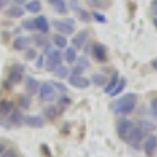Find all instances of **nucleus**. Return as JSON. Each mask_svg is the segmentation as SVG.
I'll return each instance as SVG.
<instances>
[{
	"label": "nucleus",
	"mask_w": 157,
	"mask_h": 157,
	"mask_svg": "<svg viewBox=\"0 0 157 157\" xmlns=\"http://www.w3.org/2000/svg\"><path fill=\"white\" fill-rule=\"evenodd\" d=\"M135 105H137V94L129 93L113 104V112L118 115H129L135 110Z\"/></svg>",
	"instance_id": "1"
},
{
	"label": "nucleus",
	"mask_w": 157,
	"mask_h": 157,
	"mask_svg": "<svg viewBox=\"0 0 157 157\" xmlns=\"http://www.w3.org/2000/svg\"><path fill=\"white\" fill-rule=\"evenodd\" d=\"M145 135H146V132L140 126H132V129L129 130V134H127V137H126L124 141L127 143V145H130L132 148H140V145H141L143 138H145Z\"/></svg>",
	"instance_id": "2"
},
{
	"label": "nucleus",
	"mask_w": 157,
	"mask_h": 157,
	"mask_svg": "<svg viewBox=\"0 0 157 157\" xmlns=\"http://www.w3.org/2000/svg\"><path fill=\"white\" fill-rule=\"evenodd\" d=\"M24 66H21V64H14V66H11V71L8 74V78H6V82H5V88H11V86H14L17 83H21L24 80Z\"/></svg>",
	"instance_id": "3"
},
{
	"label": "nucleus",
	"mask_w": 157,
	"mask_h": 157,
	"mask_svg": "<svg viewBox=\"0 0 157 157\" xmlns=\"http://www.w3.org/2000/svg\"><path fill=\"white\" fill-rule=\"evenodd\" d=\"M52 27H54L58 33H63L64 36L66 35H72L74 33V19L72 17H66L63 21H52Z\"/></svg>",
	"instance_id": "4"
},
{
	"label": "nucleus",
	"mask_w": 157,
	"mask_h": 157,
	"mask_svg": "<svg viewBox=\"0 0 157 157\" xmlns=\"http://www.w3.org/2000/svg\"><path fill=\"white\" fill-rule=\"evenodd\" d=\"M39 99L41 101H46V102H52L55 98H57V91H55V86L52 85V82H44L39 86Z\"/></svg>",
	"instance_id": "5"
},
{
	"label": "nucleus",
	"mask_w": 157,
	"mask_h": 157,
	"mask_svg": "<svg viewBox=\"0 0 157 157\" xmlns=\"http://www.w3.org/2000/svg\"><path fill=\"white\" fill-rule=\"evenodd\" d=\"M61 60H63V54L60 50H50L49 52V58L46 61V71L54 72L61 64Z\"/></svg>",
	"instance_id": "6"
},
{
	"label": "nucleus",
	"mask_w": 157,
	"mask_h": 157,
	"mask_svg": "<svg viewBox=\"0 0 157 157\" xmlns=\"http://www.w3.org/2000/svg\"><path fill=\"white\" fill-rule=\"evenodd\" d=\"M91 55H93V58L98 61V63H105L109 60L107 57V49L104 44L101 43H94L91 44Z\"/></svg>",
	"instance_id": "7"
},
{
	"label": "nucleus",
	"mask_w": 157,
	"mask_h": 157,
	"mask_svg": "<svg viewBox=\"0 0 157 157\" xmlns=\"http://www.w3.org/2000/svg\"><path fill=\"white\" fill-rule=\"evenodd\" d=\"M132 126H134V123L130 120H127V118H121V120L116 123V134H118V137H120L121 140H126V137L129 134V130L132 129Z\"/></svg>",
	"instance_id": "8"
},
{
	"label": "nucleus",
	"mask_w": 157,
	"mask_h": 157,
	"mask_svg": "<svg viewBox=\"0 0 157 157\" xmlns=\"http://www.w3.org/2000/svg\"><path fill=\"white\" fill-rule=\"evenodd\" d=\"M14 110V102L10 99H2L0 101V124L6 121V118L10 116V113Z\"/></svg>",
	"instance_id": "9"
},
{
	"label": "nucleus",
	"mask_w": 157,
	"mask_h": 157,
	"mask_svg": "<svg viewBox=\"0 0 157 157\" xmlns=\"http://www.w3.org/2000/svg\"><path fill=\"white\" fill-rule=\"evenodd\" d=\"M69 83L74 86V88H78V90H85L90 86L91 80L83 75H69Z\"/></svg>",
	"instance_id": "10"
},
{
	"label": "nucleus",
	"mask_w": 157,
	"mask_h": 157,
	"mask_svg": "<svg viewBox=\"0 0 157 157\" xmlns=\"http://www.w3.org/2000/svg\"><path fill=\"white\" fill-rule=\"evenodd\" d=\"M24 124L33 129H41L44 126V120L39 115H27L24 116Z\"/></svg>",
	"instance_id": "11"
},
{
	"label": "nucleus",
	"mask_w": 157,
	"mask_h": 157,
	"mask_svg": "<svg viewBox=\"0 0 157 157\" xmlns=\"http://www.w3.org/2000/svg\"><path fill=\"white\" fill-rule=\"evenodd\" d=\"M143 149H145V154L148 157H152L154 152L157 151V137L155 135H149L145 140V145H143Z\"/></svg>",
	"instance_id": "12"
},
{
	"label": "nucleus",
	"mask_w": 157,
	"mask_h": 157,
	"mask_svg": "<svg viewBox=\"0 0 157 157\" xmlns=\"http://www.w3.org/2000/svg\"><path fill=\"white\" fill-rule=\"evenodd\" d=\"M6 120L10 121V127H19V126L24 124V115L19 109H14L10 113V116L6 118Z\"/></svg>",
	"instance_id": "13"
},
{
	"label": "nucleus",
	"mask_w": 157,
	"mask_h": 157,
	"mask_svg": "<svg viewBox=\"0 0 157 157\" xmlns=\"http://www.w3.org/2000/svg\"><path fill=\"white\" fill-rule=\"evenodd\" d=\"M5 14H6V17H11V19H19L25 14V8H22L21 5L13 3L10 8L5 10Z\"/></svg>",
	"instance_id": "14"
},
{
	"label": "nucleus",
	"mask_w": 157,
	"mask_h": 157,
	"mask_svg": "<svg viewBox=\"0 0 157 157\" xmlns=\"http://www.w3.org/2000/svg\"><path fill=\"white\" fill-rule=\"evenodd\" d=\"M39 82L36 80L35 77H27L25 78V91H27V94H30V96H33V94H36L38 91H39Z\"/></svg>",
	"instance_id": "15"
},
{
	"label": "nucleus",
	"mask_w": 157,
	"mask_h": 157,
	"mask_svg": "<svg viewBox=\"0 0 157 157\" xmlns=\"http://www.w3.org/2000/svg\"><path fill=\"white\" fill-rule=\"evenodd\" d=\"M35 24H36V32L44 33V35L49 33L50 24H49V21H47L46 16H38V17H35Z\"/></svg>",
	"instance_id": "16"
},
{
	"label": "nucleus",
	"mask_w": 157,
	"mask_h": 157,
	"mask_svg": "<svg viewBox=\"0 0 157 157\" xmlns=\"http://www.w3.org/2000/svg\"><path fill=\"white\" fill-rule=\"evenodd\" d=\"M88 39V30H82L78 32L74 38H72V47L74 49H82Z\"/></svg>",
	"instance_id": "17"
},
{
	"label": "nucleus",
	"mask_w": 157,
	"mask_h": 157,
	"mask_svg": "<svg viewBox=\"0 0 157 157\" xmlns=\"http://www.w3.org/2000/svg\"><path fill=\"white\" fill-rule=\"evenodd\" d=\"M49 5L55 10V13H58V14H66V13L69 11L68 8V3L64 2V0H47Z\"/></svg>",
	"instance_id": "18"
},
{
	"label": "nucleus",
	"mask_w": 157,
	"mask_h": 157,
	"mask_svg": "<svg viewBox=\"0 0 157 157\" xmlns=\"http://www.w3.org/2000/svg\"><path fill=\"white\" fill-rule=\"evenodd\" d=\"M30 44V38L29 36H17L14 41H13V49L21 52V50H25Z\"/></svg>",
	"instance_id": "19"
},
{
	"label": "nucleus",
	"mask_w": 157,
	"mask_h": 157,
	"mask_svg": "<svg viewBox=\"0 0 157 157\" xmlns=\"http://www.w3.org/2000/svg\"><path fill=\"white\" fill-rule=\"evenodd\" d=\"M58 115H60L58 105H47L44 109V116H46V120H49V121H54Z\"/></svg>",
	"instance_id": "20"
},
{
	"label": "nucleus",
	"mask_w": 157,
	"mask_h": 157,
	"mask_svg": "<svg viewBox=\"0 0 157 157\" xmlns=\"http://www.w3.org/2000/svg\"><path fill=\"white\" fill-rule=\"evenodd\" d=\"M30 41H33L35 46H39V47H43V49H46V47L49 46V39H47V36H46L44 33L33 35V38L30 39Z\"/></svg>",
	"instance_id": "21"
},
{
	"label": "nucleus",
	"mask_w": 157,
	"mask_h": 157,
	"mask_svg": "<svg viewBox=\"0 0 157 157\" xmlns=\"http://www.w3.org/2000/svg\"><path fill=\"white\" fill-rule=\"evenodd\" d=\"M52 43H54V46H57L58 49H64L68 46V39L64 35L57 33V35H52Z\"/></svg>",
	"instance_id": "22"
},
{
	"label": "nucleus",
	"mask_w": 157,
	"mask_h": 157,
	"mask_svg": "<svg viewBox=\"0 0 157 157\" xmlns=\"http://www.w3.org/2000/svg\"><path fill=\"white\" fill-rule=\"evenodd\" d=\"M25 10L29 13H33V14H38L41 11V2L39 0H29V2H25Z\"/></svg>",
	"instance_id": "23"
},
{
	"label": "nucleus",
	"mask_w": 157,
	"mask_h": 157,
	"mask_svg": "<svg viewBox=\"0 0 157 157\" xmlns=\"http://www.w3.org/2000/svg\"><path fill=\"white\" fill-rule=\"evenodd\" d=\"M118 82H120V74H118V72H113L112 77H110V80H107V83L104 85V90H105V93H110V91L116 86Z\"/></svg>",
	"instance_id": "24"
},
{
	"label": "nucleus",
	"mask_w": 157,
	"mask_h": 157,
	"mask_svg": "<svg viewBox=\"0 0 157 157\" xmlns=\"http://www.w3.org/2000/svg\"><path fill=\"white\" fill-rule=\"evenodd\" d=\"M63 58L66 60L68 63H74V61L77 60V49H74V47H66V49H64Z\"/></svg>",
	"instance_id": "25"
},
{
	"label": "nucleus",
	"mask_w": 157,
	"mask_h": 157,
	"mask_svg": "<svg viewBox=\"0 0 157 157\" xmlns=\"http://www.w3.org/2000/svg\"><path fill=\"white\" fill-rule=\"evenodd\" d=\"M74 13L78 16V21H82V22H85V24H88V22L91 21V14H90V11H86V10H83V8H80V6H78Z\"/></svg>",
	"instance_id": "26"
},
{
	"label": "nucleus",
	"mask_w": 157,
	"mask_h": 157,
	"mask_svg": "<svg viewBox=\"0 0 157 157\" xmlns=\"http://www.w3.org/2000/svg\"><path fill=\"white\" fill-rule=\"evenodd\" d=\"M91 83H94V85H98V86H104L107 83V77L104 75V74H93L91 75Z\"/></svg>",
	"instance_id": "27"
},
{
	"label": "nucleus",
	"mask_w": 157,
	"mask_h": 157,
	"mask_svg": "<svg viewBox=\"0 0 157 157\" xmlns=\"http://www.w3.org/2000/svg\"><path fill=\"white\" fill-rule=\"evenodd\" d=\"M17 104H19V109H29L30 104H32V99H30V94H19L17 96Z\"/></svg>",
	"instance_id": "28"
},
{
	"label": "nucleus",
	"mask_w": 157,
	"mask_h": 157,
	"mask_svg": "<svg viewBox=\"0 0 157 157\" xmlns=\"http://www.w3.org/2000/svg\"><path fill=\"white\" fill-rule=\"evenodd\" d=\"M124 88H126V78H120V82L116 83V86H115V88L110 91L109 94L115 98V96H118V94H120V93H121V91H123Z\"/></svg>",
	"instance_id": "29"
},
{
	"label": "nucleus",
	"mask_w": 157,
	"mask_h": 157,
	"mask_svg": "<svg viewBox=\"0 0 157 157\" xmlns=\"http://www.w3.org/2000/svg\"><path fill=\"white\" fill-rule=\"evenodd\" d=\"M69 68H66V66H61V64H60V66L54 71V74L58 77V78H66V77H69Z\"/></svg>",
	"instance_id": "30"
},
{
	"label": "nucleus",
	"mask_w": 157,
	"mask_h": 157,
	"mask_svg": "<svg viewBox=\"0 0 157 157\" xmlns=\"http://www.w3.org/2000/svg\"><path fill=\"white\" fill-rule=\"evenodd\" d=\"M22 29L29 30V32H36V24H35V19H25V21H22Z\"/></svg>",
	"instance_id": "31"
},
{
	"label": "nucleus",
	"mask_w": 157,
	"mask_h": 157,
	"mask_svg": "<svg viewBox=\"0 0 157 157\" xmlns=\"http://www.w3.org/2000/svg\"><path fill=\"white\" fill-rule=\"evenodd\" d=\"M88 5L93 8H105L109 5V0H88Z\"/></svg>",
	"instance_id": "32"
},
{
	"label": "nucleus",
	"mask_w": 157,
	"mask_h": 157,
	"mask_svg": "<svg viewBox=\"0 0 157 157\" xmlns=\"http://www.w3.org/2000/svg\"><path fill=\"white\" fill-rule=\"evenodd\" d=\"M71 105V99L68 98V96H61L60 98V101H58V109H60V112L61 110H66V107H69Z\"/></svg>",
	"instance_id": "33"
},
{
	"label": "nucleus",
	"mask_w": 157,
	"mask_h": 157,
	"mask_svg": "<svg viewBox=\"0 0 157 157\" xmlns=\"http://www.w3.org/2000/svg\"><path fill=\"white\" fill-rule=\"evenodd\" d=\"M138 126L145 130V132L148 134L149 130H154L155 129V126H154V123H151V121H146V120H141L140 123H138Z\"/></svg>",
	"instance_id": "34"
},
{
	"label": "nucleus",
	"mask_w": 157,
	"mask_h": 157,
	"mask_svg": "<svg viewBox=\"0 0 157 157\" xmlns=\"http://www.w3.org/2000/svg\"><path fill=\"white\" fill-rule=\"evenodd\" d=\"M25 58H27V61L38 58V52H36V49H33V47H27V49H25Z\"/></svg>",
	"instance_id": "35"
},
{
	"label": "nucleus",
	"mask_w": 157,
	"mask_h": 157,
	"mask_svg": "<svg viewBox=\"0 0 157 157\" xmlns=\"http://www.w3.org/2000/svg\"><path fill=\"white\" fill-rule=\"evenodd\" d=\"M77 64H78V66H80V68H83V69H88L90 68V60L85 57V55H82V57H77Z\"/></svg>",
	"instance_id": "36"
},
{
	"label": "nucleus",
	"mask_w": 157,
	"mask_h": 157,
	"mask_svg": "<svg viewBox=\"0 0 157 157\" xmlns=\"http://www.w3.org/2000/svg\"><path fill=\"white\" fill-rule=\"evenodd\" d=\"M91 17H93L96 22H99V24H105V22H107V17L104 16V14H101V13H98V11L91 13Z\"/></svg>",
	"instance_id": "37"
},
{
	"label": "nucleus",
	"mask_w": 157,
	"mask_h": 157,
	"mask_svg": "<svg viewBox=\"0 0 157 157\" xmlns=\"http://www.w3.org/2000/svg\"><path fill=\"white\" fill-rule=\"evenodd\" d=\"M0 157H19V154L14 149H5L2 154H0Z\"/></svg>",
	"instance_id": "38"
},
{
	"label": "nucleus",
	"mask_w": 157,
	"mask_h": 157,
	"mask_svg": "<svg viewBox=\"0 0 157 157\" xmlns=\"http://www.w3.org/2000/svg\"><path fill=\"white\" fill-rule=\"evenodd\" d=\"M52 85H54V86H55V88L60 91V93H61V94H66V91H68V90H66V86H64L63 83H58V82H52Z\"/></svg>",
	"instance_id": "39"
},
{
	"label": "nucleus",
	"mask_w": 157,
	"mask_h": 157,
	"mask_svg": "<svg viewBox=\"0 0 157 157\" xmlns=\"http://www.w3.org/2000/svg\"><path fill=\"white\" fill-rule=\"evenodd\" d=\"M151 113L154 118H157V98H154L151 101Z\"/></svg>",
	"instance_id": "40"
},
{
	"label": "nucleus",
	"mask_w": 157,
	"mask_h": 157,
	"mask_svg": "<svg viewBox=\"0 0 157 157\" xmlns=\"http://www.w3.org/2000/svg\"><path fill=\"white\" fill-rule=\"evenodd\" d=\"M82 72H83V68H80V66L77 64V66L72 69V74H71V75H82Z\"/></svg>",
	"instance_id": "41"
},
{
	"label": "nucleus",
	"mask_w": 157,
	"mask_h": 157,
	"mask_svg": "<svg viewBox=\"0 0 157 157\" xmlns=\"http://www.w3.org/2000/svg\"><path fill=\"white\" fill-rule=\"evenodd\" d=\"M43 66H44V57L39 55V58L36 60V68L39 69V68H43Z\"/></svg>",
	"instance_id": "42"
},
{
	"label": "nucleus",
	"mask_w": 157,
	"mask_h": 157,
	"mask_svg": "<svg viewBox=\"0 0 157 157\" xmlns=\"http://www.w3.org/2000/svg\"><path fill=\"white\" fill-rule=\"evenodd\" d=\"M68 6H71V10H72V11H75V10H77L78 6H80V5H78L77 0H71V3H69Z\"/></svg>",
	"instance_id": "43"
},
{
	"label": "nucleus",
	"mask_w": 157,
	"mask_h": 157,
	"mask_svg": "<svg viewBox=\"0 0 157 157\" xmlns=\"http://www.w3.org/2000/svg\"><path fill=\"white\" fill-rule=\"evenodd\" d=\"M10 3V0H0V11H2L3 8H6Z\"/></svg>",
	"instance_id": "44"
},
{
	"label": "nucleus",
	"mask_w": 157,
	"mask_h": 157,
	"mask_svg": "<svg viewBox=\"0 0 157 157\" xmlns=\"http://www.w3.org/2000/svg\"><path fill=\"white\" fill-rule=\"evenodd\" d=\"M41 148H43V152H44V154H46V155H50V152H49V151H47V145H43V146H41Z\"/></svg>",
	"instance_id": "45"
},
{
	"label": "nucleus",
	"mask_w": 157,
	"mask_h": 157,
	"mask_svg": "<svg viewBox=\"0 0 157 157\" xmlns=\"http://www.w3.org/2000/svg\"><path fill=\"white\" fill-rule=\"evenodd\" d=\"M151 66H152V68H154V69L157 71V58H154V60L151 61Z\"/></svg>",
	"instance_id": "46"
},
{
	"label": "nucleus",
	"mask_w": 157,
	"mask_h": 157,
	"mask_svg": "<svg viewBox=\"0 0 157 157\" xmlns=\"http://www.w3.org/2000/svg\"><path fill=\"white\" fill-rule=\"evenodd\" d=\"M16 5H22V3H25V2H29V0H13Z\"/></svg>",
	"instance_id": "47"
},
{
	"label": "nucleus",
	"mask_w": 157,
	"mask_h": 157,
	"mask_svg": "<svg viewBox=\"0 0 157 157\" xmlns=\"http://www.w3.org/2000/svg\"><path fill=\"white\" fill-rule=\"evenodd\" d=\"M6 149V146H5V143H0V154H2L3 151Z\"/></svg>",
	"instance_id": "48"
},
{
	"label": "nucleus",
	"mask_w": 157,
	"mask_h": 157,
	"mask_svg": "<svg viewBox=\"0 0 157 157\" xmlns=\"http://www.w3.org/2000/svg\"><path fill=\"white\" fill-rule=\"evenodd\" d=\"M152 24H154V25H155V29H157V16H155V17H154V19H152Z\"/></svg>",
	"instance_id": "49"
},
{
	"label": "nucleus",
	"mask_w": 157,
	"mask_h": 157,
	"mask_svg": "<svg viewBox=\"0 0 157 157\" xmlns=\"http://www.w3.org/2000/svg\"><path fill=\"white\" fill-rule=\"evenodd\" d=\"M152 11L155 13V16H157V5H154V8H152Z\"/></svg>",
	"instance_id": "50"
}]
</instances>
